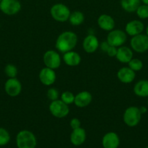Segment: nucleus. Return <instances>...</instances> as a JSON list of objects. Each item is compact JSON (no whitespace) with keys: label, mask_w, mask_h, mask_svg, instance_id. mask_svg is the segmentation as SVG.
<instances>
[{"label":"nucleus","mask_w":148,"mask_h":148,"mask_svg":"<svg viewBox=\"0 0 148 148\" xmlns=\"http://www.w3.org/2000/svg\"><path fill=\"white\" fill-rule=\"evenodd\" d=\"M0 27H1V25H0Z\"/></svg>","instance_id":"nucleus-38"},{"label":"nucleus","mask_w":148,"mask_h":148,"mask_svg":"<svg viewBox=\"0 0 148 148\" xmlns=\"http://www.w3.org/2000/svg\"><path fill=\"white\" fill-rule=\"evenodd\" d=\"M135 12L140 19L145 20L148 18V5L145 4H140Z\"/></svg>","instance_id":"nucleus-28"},{"label":"nucleus","mask_w":148,"mask_h":148,"mask_svg":"<svg viewBox=\"0 0 148 148\" xmlns=\"http://www.w3.org/2000/svg\"><path fill=\"white\" fill-rule=\"evenodd\" d=\"M81 121L78 118H73L70 121V126H71L72 130L79 128V127H81Z\"/></svg>","instance_id":"nucleus-30"},{"label":"nucleus","mask_w":148,"mask_h":148,"mask_svg":"<svg viewBox=\"0 0 148 148\" xmlns=\"http://www.w3.org/2000/svg\"><path fill=\"white\" fill-rule=\"evenodd\" d=\"M46 96H47L48 99L51 101H55V100L59 99V91L55 88H49L46 92Z\"/></svg>","instance_id":"nucleus-29"},{"label":"nucleus","mask_w":148,"mask_h":148,"mask_svg":"<svg viewBox=\"0 0 148 148\" xmlns=\"http://www.w3.org/2000/svg\"><path fill=\"white\" fill-rule=\"evenodd\" d=\"M92 101V95L89 91L83 90L75 95L74 104L78 108H85Z\"/></svg>","instance_id":"nucleus-19"},{"label":"nucleus","mask_w":148,"mask_h":148,"mask_svg":"<svg viewBox=\"0 0 148 148\" xmlns=\"http://www.w3.org/2000/svg\"><path fill=\"white\" fill-rule=\"evenodd\" d=\"M145 30V25L142 21L138 20H133L129 21L125 27V32L129 36H133L141 34Z\"/></svg>","instance_id":"nucleus-13"},{"label":"nucleus","mask_w":148,"mask_h":148,"mask_svg":"<svg viewBox=\"0 0 148 148\" xmlns=\"http://www.w3.org/2000/svg\"><path fill=\"white\" fill-rule=\"evenodd\" d=\"M133 92L138 97H148V80L141 79L138 81L133 86Z\"/></svg>","instance_id":"nucleus-21"},{"label":"nucleus","mask_w":148,"mask_h":148,"mask_svg":"<svg viewBox=\"0 0 148 148\" xmlns=\"http://www.w3.org/2000/svg\"><path fill=\"white\" fill-rule=\"evenodd\" d=\"M117 77L120 82L124 84H129L134 80L136 74L129 66H123L120 68L117 72Z\"/></svg>","instance_id":"nucleus-15"},{"label":"nucleus","mask_w":148,"mask_h":148,"mask_svg":"<svg viewBox=\"0 0 148 148\" xmlns=\"http://www.w3.org/2000/svg\"><path fill=\"white\" fill-rule=\"evenodd\" d=\"M146 35L148 36V25L146 27Z\"/></svg>","instance_id":"nucleus-35"},{"label":"nucleus","mask_w":148,"mask_h":148,"mask_svg":"<svg viewBox=\"0 0 148 148\" xmlns=\"http://www.w3.org/2000/svg\"><path fill=\"white\" fill-rule=\"evenodd\" d=\"M128 65H129V67L134 72H139V71L142 70V68H143V62H142V60L136 59V58L135 59L133 58L128 63Z\"/></svg>","instance_id":"nucleus-27"},{"label":"nucleus","mask_w":148,"mask_h":148,"mask_svg":"<svg viewBox=\"0 0 148 148\" xmlns=\"http://www.w3.org/2000/svg\"><path fill=\"white\" fill-rule=\"evenodd\" d=\"M1 1V0H0V1Z\"/></svg>","instance_id":"nucleus-39"},{"label":"nucleus","mask_w":148,"mask_h":148,"mask_svg":"<svg viewBox=\"0 0 148 148\" xmlns=\"http://www.w3.org/2000/svg\"><path fill=\"white\" fill-rule=\"evenodd\" d=\"M120 143L119 136L114 132L106 133L102 140V145L103 148H118L120 145Z\"/></svg>","instance_id":"nucleus-14"},{"label":"nucleus","mask_w":148,"mask_h":148,"mask_svg":"<svg viewBox=\"0 0 148 148\" xmlns=\"http://www.w3.org/2000/svg\"><path fill=\"white\" fill-rule=\"evenodd\" d=\"M142 115L139 108L136 106H129L123 113V122L129 127H135L140 122Z\"/></svg>","instance_id":"nucleus-3"},{"label":"nucleus","mask_w":148,"mask_h":148,"mask_svg":"<svg viewBox=\"0 0 148 148\" xmlns=\"http://www.w3.org/2000/svg\"><path fill=\"white\" fill-rule=\"evenodd\" d=\"M62 60L64 63L69 66H76L80 64L81 62V57L80 54L73 51L64 53L62 56Z\"/></svg>","instance_id":"nucleus-20"},{"label":"nucleus","mask_w":148,"mask_h":148,"mask_svg":"<svg viewBox=\"0 0 148 148\" xmlns=\"http://www.w3.org/2000/svg\"><path fill=\"white\" fill-rule=\"evenodd\" d=\"M110 45L107 42V40L106 41H104V42H102L101 43H100V50L102 51V52H104V53H106L107 51V49H108V48L110 47Z\"/></svg>","instance_id":"nucleus-32"},{"label":"nucleus","mask_w":148,"mask_h":148,"mask_svg":"<svg viewBox=\"0 0 148 148\" xmlns=\"http://www.w3.org/2000/svg\"><path fill=\"white\" fill-rule=\"evenodd\" d=\"M17 68L12 64H8L4 67V73L9 78H15L17 75Z\"/></svg>","instance_id":"nucleus-26"},{"label":"nucleus","mask_w":148,"mask_h":148,"mask_svg":"<svg viewBox=\"0 0 148 148\" xmlns=\"http://www.w3.org/2000/svg\"><path fill=\"white\" fill-rule=\"evenodd\" d=\"M141 1H142V2H143V4L148 5V0H141Z\"/></svg>","instance_id":"nucleus-34"},{"label":"nucleus","mask_w":148,"mask_h":148,"mask_svg":"<svg viewBox=\"0 0 148 148\" xmlns=\"http://www.w3.org/2000/svg\"><path fill=\"white\" fill-rule=\"evenodd\" d=\"M78 43V36L73 31H64L58 36L55 43V48L61 53L73 51Z\"/></svg>","instance_id":"nucleus-1"},{"label":"nucleus","mask_w":148,"mask_h":148,"mask_svg":"<svg viewBox=\"0 0 148 148\" xmlns=\"http://www.w3.org/2000/svg\"><path fill=\"white\" fill-rule=\"evenodd\" d=\"M130 46L136 53H145L148 50V36L142 33L133 36L130 40Z\"/></svg>","instance_id":"nucleus-7"},{"label":"nucleus","mask_w":148,"mask_h":148,"mask_svg":"<svg viewBox=\"0 0 148 148\" xmlns=\"http://www.w3.org/2000/svg\"><path fill=\"white\" fill-rule=\"evenodd\" d=\"M145 148H148V146H147V147H145Z\"/></svg>","instance_id":"nucleus-37"},{"label":"nucleus","mask_w":148,"mask_h":148,"mask_svg":"<svg viewBox=\"0 0 148 148\" xmlns=\"http://www.w3.org/2000/svg\"><path fill=\"white\" fill-rule=\"evenodd\" d=\"M127 40V34L123 30L113 29L107 36V42L112 46L118 48L123 46Z\"/></svg>","instance_id":"nucleus-6"},{"label":"nucleus","mask_w":148,"mask_h":148,"mask_svg":"<svg viewBox=\"0 0 148 148\" xmlns=\"http://www.w3.org/2000/svg\"><path fill=\"white\" fill-rule=\"evenodd\" d=\"M117 50H118V48L115 47V46H110V47H109L108 49H107L106 53H107L110 57H115L116 53H117Z\"/></svg>","instance_id":"nucleus-31"},{"label":"nucleus","mask_w":148,"mask_h":148,"mask_svg":"<svg viewBox=\"0 0 148 148\" xmlns=\"http://www.w3.org/2000/svg\"><path fill=\"white\" fill-rule=\"evenodd\" d=\"M60 100L63 101L67 105H71L74 103V100H75V95L71 91H64L60 95Z\"/></svg>","instance_id":"nucleus-24"},{"label":"nucleus","mask_w":148,"mask_h":148,"mask_svg":"<svg viewBox=\"0 0 148 148\" xmlns=\"http://www.w3.org/2000/svg\"><path fill=\"white\" fill-rule=\"evenodd\" d=\"M49 110L53 116L57 119H62L66 117L70 112L68 105L61 101L60 99L51 101L49 106Z\"/></svg>","instance_id":"nucleus-5"},{"label":"nucleus","mask_w":148,"mask_h":148,"mask_svg":"<svg viewBox=\"0 0 148 148\" xmlns=\"http://www.w3.org/2000/svg\"><path fill=\"white\" fill-rule=\"evenodd\" d=\"M86 140V132L82 127L73 130L70 137L71 143L74 146H80L84 144Z\"/></svg>","instance_id":"nucleus-17"},{"label":"nucleus","mask_w":148,"mask_h":148,"mask_svg":"<svg viewBox=\"0 0 148 148\" xmlns=\"http://www.w3.org/2000/svg\"><path fill=\"white\" fill-rule=\"evenodd\" d=\"M97 24L100 29L104 31H111L115 28V22L113 17L107 14H102L97 19Z\"/></svg>","instance_id":"nucleus-16"},{"label":"nucleus","mask_w":148,"mask_h":148,"mask_svg":"<svg viewBox=\"0 0 148 148\" xmlns=\"http://www.w3.org/2000/svg\"><path fill=\"white\" fill-rule=\"evenodd\" d=\"M82 46L84 51L88 53H93L100 47V42L97 36L90 34L84 38Z\"/></svg>","instance_id":"nucleus-12"},{"label":"nucleus","mask_w":148,"mask_h":148,"mask_svg":"<svg viewBox=\"0 0 148 148\" xmlns=\"http://www.w3.org/2000/svg\"><path fill=\"white\" fill-rule=\"evenodd\" d=\"M84 19L85 17L83 12L80 11H74L71 13L68 20L72 25L78 26L84 23Z\"/></svg>","instance_id":"nucleus-23"},{"label":"nucleus","mask_w":148,"mask_h":148,"mask_svg":"<svg viewBox=\"0 0 148 148\" xmlns=\"http://www.w3.org/2000/svg\"><path fill=\"white\" fill-rule=\"evenodd\" d=\"M39 78L41 84L46 86H51L55 82L57 79V75L55 69H50L45 66L42 68L39 74Z\"/></svg>","instance_id":"nucleus-11"},{"label":"nucleus","mask_w":148,"mask_h":148,"mask_svg":"<svg viewBox=\"0 0 148 148\" xmlns=\"http://www.w3.org/2000/svg\"><path fill=\"white\" fill-rule=\"evenodd\" d=\"M71 13L70 9L62 3L55 4L50 9V14L52 18L59 23H65L68 21Z\"/></svg>","instance_id":"nucleus-4"},{"label":"nucleus","mask_w":148,"mask_h":148,"mask_svg":"<svg viewBox=\"0 0 148 148\" xmlns=\"http://www.w3.org/2000/svg\"><path fill=\"white\" fill-rule=\"evenodd\" d=\"M16 145L17 148H36L37 140L32 132L27 130H21L16 136Z\"/></svg>","instance_id":"nucleus-2"},{"label":"nucleus","mask_w":148,"mask_h":148,"mask_svg":"<svg viewBox=\"0 0 148 148\" xmlns=\"http://www.w3.org/2000/svg\"><path fill=\"white\" fill-rule=\"evenodd\" d=\"M141 4V0H120V6L127 12H135Z\"/></svg>","instance_id":"nucleus-22"},{"label":"nucleus","mask_w":148,"mask_h":148,"mask_svg":"<svg viewBox=\"0 0 148 148\" xmlns=\"http://www.w3.org/2000/svg\"><path fill=\"white\" fill-rule=\"evenodd\" d=\"M43 62L45 66L55 70L60 66L62 59L57 51L55 50H48L44 53Z\"/></svg>","instance_id":"nucleus-8"},{"label":"nucleus","mask_w":148,"mask_h":148,"mask_svg":"<svg viewBox=\"0 0 148 148\" xmlns=\"http://www.w3.org/2000/svg\"><path fill=\"white\" fill-rule=\"evenodd\" d=\"M4 91L10 97H17L21 93L22 84L17 78H9L4 84Z\"/></svg>","instance_id":"nucleus-10"},{"label":"nucleus","mask_w":148,"mask_h":148,"mask_svg":"<svg viewBox=\"0 0 148 148\" xmlns=\"http://www.w3.org/2000/svg\"><path fill=\"white\" fill-rule=\"evenodd\" d=\"M139 110H140V112L142 114H145V113L147 112V108L145 106H141L139 108Z\"/></svg>","instance_id":"nucleus-33"},{"label":"nucleus","mask_w":148,"mask_h":148,"mask_svg":"<svg viewBox=\"0 0 148 148\" xmlns=\"http://www.w3.org/2000/svg\"><path fill=\"white\" fill-rule=\"evenodd\" d=\"M147 106H148V98H147Z\"/></svg>","instance_id":"nucleus-36"},{"label":"nucleus","mask_w":148,"mask_h":148,"mask_svg":"<svg viewBox=\"0 0 148 148\" xmlns=\"http://www.w3.org/2000/svg\"><path fill=\"white\" fill-rule=\"evenodd\" d=\"M133 53L131 49L128 46H121L118 48L116 59L118 62L123 64H128L133 59Z\"/></svg>","instance_id":"nucleus-18"},{"label":"nucleus","mask_w":148,"mask_h":148,"mask_svg":"<svg viewBox=\"0 0 148 148\" xmlns=\"http://www.w3.org/2000/svg\"><path fill=\"white\" fill-rule=\"evenodd\" d=\"M21 4L19 0H1L0 10L7 15H15L21 10Z\"/></svg>","instance_id":"nucleus-9"},{"label":"nucleus","mask_w":148,"mask_h":148,"mask_svg":"<svg viewBox=\"0 0 148 148\" xmlns=\"http://www.w3.org/2000/svg\"><path fill=\"white\" fill-rule=\"evenodd\" d=\"M10 141V134L6 129L0 127V146L7 145Z\"/></svg>","instance_id":"nucleus-25"}]
</instances>
